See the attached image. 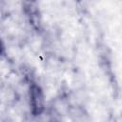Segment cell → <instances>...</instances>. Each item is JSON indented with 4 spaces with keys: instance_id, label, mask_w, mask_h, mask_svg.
Listing matches in <instances>:
<instances>
[{
    "instance_id": "obj_2",
    "label": "cell",
    "mask_w": 122,
    "mask_h": 122,
    "mask_svg": "<svg viewBox=\"0 0 122 122\" xmlns=\"http://www.w3.org/2000/svg\"><path fill=\"white\" fill-rule=\"evenodd\" d=\"M22 10L31 29L35 32L41 33L44 28L42 12L40 10L39 4L34 1H24L22 3Z\"/></svg>"
},
{
    "instance_id": "obj_5",
    "label": "cell",
    "mask_w": 122,
    "mask_h": 122,
    "mask_svg": "<svg viewBox=\"0 0 122 122\" xmlns=\"http://www.w3.org/2000/svg\"><path fill=\"white\" fill-rule=\"evenodd\" d=\"M3 122H12V121H10V120H6V121H3Z\"/></svg>"
},
{
    "instance_id": "obj_3",
    "label": "cell",
    "mask_w": 122,
    "mask_h": 122,
    "mask_svg": "<svg viewBox=\"0 0 122 122\" xmlns=\"http://www.w3.org/2000/svg\"><path fill=\"white\" fill-rule=\"evenodd\" d=\"M6 53V47H5V44L2 40V38L0 37V57L4 56Z\"/></svg>"
},
{
    "instance_id": "obj_1",
    "label": "cell",
    "mask_w": 122,
    "mask_h": 122,
    "mask_svg": "<svg viewBox=\"0 0 122 122\" xmlns=\"http://www.w3.org/2000/svg\"><path fill=\"white\" fill-rule=\"evenodd\" d=\"M29 104L30 112L32 116H40L46 107V98L42 87L34 82L30 81L29 84Z\"/></svg>"
},
{
    "instance_id": "obj_4",
    "label": "cell",
    "mask_w": 122,
    "mask_h": 122,
    "mask_svg": "<svg viewBox=\"0 0 122 122\" xmlns=\"http://www.w3.org/2000/svg\"><path fill=\"white\" fill-rule=\"evenodd\" d=\"M47 122H62L60 119H58V118H51L50 120H48Z\"/></svg>"
}]
</instances>
